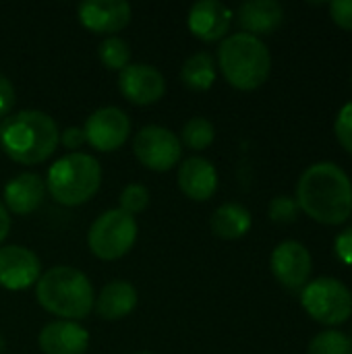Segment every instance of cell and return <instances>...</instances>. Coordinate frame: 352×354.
<instances>
[{"instance_id":"31","label":"cell","mask_w":352,"mask_h":354,"mask_svg":"<svg viewBox=\"0 0 352 354\" xmlns=\"http://www.w3.org/2000/svg\"><path fill=\"white\" fill-rule=\"evenodd\" d=\"M336 255L342 263L352 266V228H346L336 236Z\"/></svg>"},{"instance_id":"34","label":"cell","mask_w":352,"mask_h":354,"mask_svg":"<svg viewBox=\"0 0 352 354\" xmlns=\"http://www.w3.org/2000/svg\"><path fill=\"white\" fill-rule=\"evenodd\" d=\"M139 354H151V353H139Z\"/></svg>"},{"instance_id":"17","label":"cell","mask_w":352,"mask_h":354,"mask_svg":"<svg viewBox=\"0 0 352 354\" xmlns=\"http://www.w3.org/2000/svg\"><path fill=\"white\" fill-rule=\"evenodd\" d=\"M46 197V183L41 176L33 172H21L12 176L4 191H2V203L8 214L15 216H29L33 214Z\"/></svg>"},{"instance_id":"32","label":"cell","mask_w":352,"mask_h":354,"mask_svg":"<svg viewBox=\"0 0 352 354\" xmlns=\"http://www.w3.org/2000/svg\"><path fill=\"white\" fill-rule=\"evenodd\" d=\"M8 230H10V216H8L4 203L0 201V247L4 243V239L8 236Z\"/></svg>"},{"instance_id":"11","label":"cell","mask_w":352,"mask_h":354,"mask_svg":"<svg viewBox=\"0 0 352 354\" xmlns=\"http://www.w3.org/2000/svg\"><path fill=\"white\" fill-rule=\"evenodd\" d=\"M41 276L39 257L21 245L0 247V286L6 290H25Z\"/></svg>"},{"instance_id":"33","label":"cell","mask_w":352,"mask_h":354,"mask_svg":"<svg viewBox=\"0 0 352 354\" xmlns=\"http://www.w3.org/2000/svg\"><path fill=\"white\" fill-rule=\"evenodd\" d=\"M4 351H6V340L0 336V354H4Z\"/></svg>"},{"instance_id":"22","label":"cell","mask_w":352,"mask_h":354,"mask_svg":"<svg viewBox=\"0 0 352 354\" xmlns=\"http://www.w3.org/2000/svg\"><path fill=\"white\" fill-rule=\"evenodd\" d=\"M180 145H185L187 149L191 151H203L207 149L214 139H216V129L214 124L203 118V116H193L189 118L185 124H183V131H180Z\"/></svg>"},{"instance_id":"6","label":"cell","mask_w":352,"mask_h":354,"mask_svg":"<svg viewBox=\"0 0 352 354\" xmlns=\"http://www.w3.org/2000/svg\"><path fill=\"white\" fill-rule=\"evenodd\" d=\"M137 220L114 207L93 220L87 232L89 251L102 261H116L124 257L137 243Z\"/></svg>"},{"instance_id":"27","label":"cell","mask_w":352,"mask_h":354,"mask_svg":"<svg viewBox=\"0 0 352 354\" xmlns=\"http://www.w3.org/2000/svg\"><path fill=\"white\" fill-rule=\"evenodd\" d=\"M334 131H336V137H338L340 145L352 156V102L342 106V110L338 112Z\"/></svg>"},{"instance_id":"10","label":"cell","mask_w":352,"mask_h":354,"mask_svg":"<svg viewBox=\"0 0 352 354\" xmlns=\"http://www.w3.org/2000/svg\"><path fill=\"white\" fill-rule=\"evenodd\" d=\"M118 89L122 97L135 106H151L166 93L164 75L145 62H131L118 73Z\"/></svg>"},{"instance_id":"9","label":"cell","mask_w":352,"mask_h":354,"mask_svg":"<svg viewBox=\"0 0 352 354\" xmlns=\"http://www.w3.org/2000/svg\"><path fill=\"white\" fill-rule=\"evenodd\" d=\"M83 133H85V141L93 149L102 153H110L122 147L124 141L129 139L131 120L124 110L116 106H104L87 116L83 124Z\"/></svg>"},{"instance_id":"13","label":"cell","mask_w":352,"mask_h":354,"mask_svg":"<svg viewBox=\"0 0 352 354\" xmlns=\"http://www.w3.org/2000/svg\"><path fill=\"white\" fill-rule=\"evenodd\" d=\"M131 4L124 0H85L77 6L79 23L91 33H118L131 21Z\"/></svg>"},{"instance_id":"25","label":"cell","mask_w":352,"mask_h":354,"mask_svg":"<svg viewBox=\"0 0 352 354\" xmlns=\"http://www.w3.org/2000/svg\"><path fill=\"white\" fill-rule=\"evenodd\" d=\"M149 189L145 187V185H139V183H131V185H127L124 189H122V193H120V207L118 209H122L124 214H129V216H137V214H141V212H145L147 209V205H149Z\"/></svg>"},{"instance_id":"14","label":"cell","mask_w":352,"mask_h":354,"mask_svg":"<svg viewBox=\"0 0 352 354\" xmlns=\"http://www.w3.org/2000/svg\"><path fill=\"white\" fill-rule=\"evenodd\" d=\"M189 31L201 41H218L226 37L232 25V10L218 0H199L187 17Z\"/></svg>"},{"instance_id":"12","label":"cell","mask_w":352,"mask_h":354,"mask_svg":"<svg viewBox=\"0 0 352 354\" xmlns=\"http://www.w3.org/2000/svg\"><path fill=\"white\" fill-rule=\"evenodd\" d=\"M270 266L278 282L290 290L303 288L309 282L311 276V255L305 245L297 241H284L280 243L270 257Z\"/></svg>"},{"instance_id":"19","label":"cell","mask_w":352,"mask_h":354,"mask_svg":"<svg viewBox=\"0 0 352 354\" xmlns=\"http://www.w3.org/2000/svg\"><path fill=\"white\" fill-rule=\"evenodd\" d=\"M239 25L245 29V33H251L255 37L263 33L276 31L284 21V8L276 0H249L241 4L239 12Z\"/></svg>"},{"instance_id":"29","label":"cell","mask_w":352,"mask_h":354,"mask_svg":"<svg viewBox=\"0 0 352 354\" xmlns=\"http://www.w3.org/2000/svg\"><path fill=\"white\" fill-rule=\"evenodd\" d=\"M60 143H62L64 149H71V153H77V149L87 143L83 127H68V129H64L60 133Z\"/></svg>"},{"instance_id":"21","label":"cell","mask_w":352,"mask_h":354,"mask_svg":"<svg viewBox=\"0 0 352 354\" xmlns=\"http://www.w3.org/2000/svg\"><path fill=\"white\" fill-rule=\"evenodd\" d=\"M180 81L193 91H207L216 81V60L207 52L189 56L180 68Z\"/></svg>"},{"instance_id":"23","label":"cell","mask_w":352,"mask_h":354,"mask_svg":"<svg viewBox=\"0 0 352 354\" xmlns=\"http://www.w3.org/2000/svg\"><path fill=\"white\" fill-rule=\"evenodd\" d=\"M98 58L108 71L120 73L131 64V46L118 35H108L98 46Z\"/></svg>"},{"instance_id":"18","label":"cell","mask_w":352,"mask_h":354,"mask_svg":"<svg viewBox=\"0 0 352 354\" xmlns=\"http://www.w3.org/2000/svg\"><path fill=\"white\" fill-rule=\"evenodd\" d=\"M137 301H139V295H137V290H135V286L131 282L112 280L95 297L93 309L102 319L118 322V319L129 317L135 311Z\"/></svg>"},{"instance_id":"28","label":"cell","mask_w":352,"mask_h":354,"mask_svg":"<svg viewBox=\"0 0 352 354\" xmlns=\"http://www.w3.org/2000/svg\"><path fill=\"white\" fill-rule=\"evenodd\" d=\"M330 15L334 23L342 29L352 31V0H336L330 4Z\"/></svg>"},{"instance_id":"1","label":"cell","mask_w":352,"mask_h":354,"mask_svg":"<svg viewBox=\"0 0 352 354\" xmlns=\"http://www.w3.org/2000/svg\"><path fill=\"white\" fill-rule=\"evenodd\" d=\"M297 205L319 224L338 226L352 214V183L349 174L332 164L309 166L297 185Z\"/></svg>"},{"instance_id":"2","label":"cell","mask_w":352,"mask_h":354,"mask_svg":"<svg viewBox=\"0 0 352 354\" xmlns=\"http://www.w3.org/2000/svg\"><path fill=\"white\" fill-rule=\"evenodd\" d=\"M60 143L54 118L41 110H19L0 127V149L17 164L33 166L46 162Z\"/></svg>"},{"instance_id":"30","label":"cell","mask_w":352,"mask_h":354,"mask_svg":"<svg viewBox=\"0 0 352 354\" xmlns=\"http://www.w3.org/2000/svg\"><path fill=\"white\" fill-rule=\"evenodd\" d=\"M15 100H17V93H15L10 79L0 73V116H6L12 110Z\"/></svg>"},{"instance_id":"7","label":"cell","mask_w":352,"mask_h":354,"mask_svg":"<svg viewBox=\"0 0 352 354\" xmlns=\"http://www.w3.org/2000/svg\"><path fill=\"white\" fill-rule=\"evenodd\" d=\"M303 309L324 326H340L352 315V292L336 278L309 282L301 295Z\"/></svg>"},{"instance_id":"20","label":"cell","mask_w":352,"mask_h":354,"mask_svg":"<svg viewBox=\"0 0 352 354\" xmlns=\"http://www.w3.org/2000/svg\"><path fill=\"white\" fill-rule=\"evenodd\" d=\"M251 212L239 203H224L212 216V232L224 241H237L251 230Z\"/></svg>"},{"instance_id":"4","label":"cell","mask_w":352,"mask_h":354,"mask_svg":"<svg viewBox=\"0 0 352 354\" xmlns=\"http://www.w3.org/2000/svg\"><path fill=\"white\" fill-rule=\"evenodd\" d=\"M218 66L234 89L253 91L268 81L272 54L259 37L245 31L232 33L220 44Z\"/></svg>"},{"instance_id":"8","label":"cell","mask_w":352,"mask_h":354,"mask_svg":"<svg viewBox=\"0 0 352 354\" xmlns=\"http://www.w3.org/2000/svg\"><path fill=\"white\" fill-rule=\"evenodd\" d=\"M133 153L141 166L154 172H168L180 164V139L166 127L147 124L137 131L133 139Z\"/></svg>"},{"instance_id":"16","label":"cell","mask_w":352,"mask_h":354,"mask_svg":"<svg viewBox=\"0 0 352 354\" xmlns=\"http://www.w3.org/2000/svg\"><path fill=\"white\" fill-rule=\"evenodd\" d=\"M37 344L44 354H85L89 348V334L77 322L56 319L41 328Z\"/></svg>"},{"instance_id":"15","label":"cell","mask_w":352,"mask_h":354,"mask_svg":"<svg viewBox=\"0 0 352 354\" xmlns=\"http://www.w3.org/2000/svg\"><path fill=\"white\" fill-rule=\"evenodd\" d=\"M178 189L191 201H210L218 191L216 166L199 156L187 158L178 164Z\"/></svg>"},{"instance_id":"24","label":"cell","mask_w":352,"mask_h":354,"mask_svg":"<svg viewBox=\"0 0 352 354\" xmlns=\"http://www.w3.org/2000/svg\"><path fill=\"white\" fill-rule=\"evenodd\" d=\"M309 354H352V338L338 330L319 332L309 344Z\"/></svg>"},{"instance_id":"5","label":"cell","mask_w":352,"mask_h":354,"mask_svg":"<svg viewBox=\"0 0 352 354\" xmlns=\"http://www.w3.org/2000/svg\"><path fill=\"white\" fill-rule=\"evenodd\" d=\"M102 187V166L89 153H68L56 160L46 178V191L52 199L66 207L87 203Z\"/></svg>"},{"instance_id":"26","label":"cell","mask_w":352,"mask_h":354,"mask_svg":"<svg viewBox=\"0 0 352 354\" xmlns=\"http://www.w3.org/2000/svg\"><path fill=\"white\" fill-rule=\"evenodd\" d=\"M297 214H299V205L293 197H286V195H280L276 199H272L270 203V218L278 224H290L297 220Z\"/></svg>"},{"instance_id":"3","label":"cell","mask_w":352,"mask_h":354,"mask_svg":"<svg viewBox=\"0 0 352 354\" xmlns=\"http://www.w3.org/2000/svg\"><path fill=\"white\" fill-rule=\"evenodd\" d=\"M37 303L64 322H79L93 311L95 292L89 278L71 266H56L35 282Z\"/></svg>"}]
</instances>
